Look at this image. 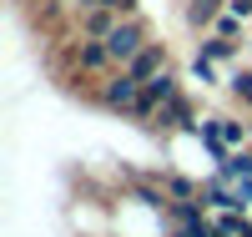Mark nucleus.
<instances>
[{"instance_id": "6", "label": "nucleus", "mask_w": 252, "mask_h": 237, "mask_svg": "<svg viewBox=\"0 0 252 237\" xmlns=\"http://www.w3.org/2000/svg\"><path fill=\"white\" fill-rule=\"evenodd\" d=\"M116 26H121V15H116V10H106V5H91V10H71V31H76L81 40H106Z\"/></svg>"}, {"instance_id": "5", "label": "nucleus", "mask_w": 252, "mask_h": 237, "mask_svg": "<svg viewBox=\"0 0 252 237\" xmlns=\"http://www.w3.org/2000/svg\"><path fill=\"white\" fill-rule=\"evenodd\" d=\"M111 71H116V61L106 51V40H71V76L76 81H101Z\"/></svg>"}, {"instance_id": "11", "label": "nucleus", "mask_w": 252, "mask_h": 237, "mask_svg": "<svg viewBox=\"0 0 252 237\" xmlns=\"http://www.w3.org/2000/svg\"><path fill=\"white\" fill-rule=\"evenodd\" d=\"M227 96H232L242 111L252 116V66H237L232 76H227Z\"/></svg>"}, {"instance_id": "1", "label": "nucleus", "mask_w": 252, "mask_h": 237, "mask_svg": "<svg viewBox=\"0 0 252 237\" xmlns=\"http://www.w3.org/2000/svg\"><path fill=\"white\" fill-rule=\"evenodd\" d=\"M136 96H141V81L126 71V66H116L111 76H101V86L91 91V101L101 106V111H111V116H131Z\"/></svg>"}, {"instance_id": "16", "label": "nucleus", "mask_w": 252, "mask_h": 237, "mask_svg": "<svg viewBox=\"0 0 252 237\" xmlns=\"http://www.w3.org/2000/svg\"><path fill=\"white\" fill-rule=\"evenodd\" d=\"M227 10H232V15H242L247 26H252V0H227Z\"/></svg>"}, {"instance_id": "2", "label": "nucleus", "mask_w": 252, "mask_h": 237, "mask_svg": "<svg viewBox=\"0 0 252 237\" xmlns=\"http://www.w3.org/2000/svg\"><path fill=\"white\" fill-rule=\"evenodd\" d=\"M197 121H202V116H197V101L187 96V91H177L172 101H161V106H157V116H152V132H157L161 141H166V136H182V132L192 136V132H197Z\"/></svg>"}, {"instance_id": "4", "label": "nucleus", "mask_w": 252, "mask_h": 237, "mask_svg": "<svg viewBox=\"0 0 252 237\" xmlns=\"http://www.w3.org/2000/svg\"><path fill=\"white\" fill-rule=\"evenodd\" d=\"M177 91H187V86H182V76H177V66H172V71H161V76H152V81H141V96H136V106H131V121L152 126L157 106H161V101H172Z\"/></svg>"}, {"instance_id": "10", "label": "nucleus", "mask_w": 252, "mask_h": 237, "mask_svg": "<svg viewBox=\"0 0 252 237\" xmlns=\"http://www.w3.org/2000/svg\"><path fill=\"white\" fill-rule=\"evenodd\" d=\"M192 56H207V61H217V66H227V61H237L242 56V40H222V35H197V51Z\"/></svg>"}, {"instance_id": "12", "label": "nucleus", "mask_w": 252, "mask_h": 237, "mask_svg": "<svg viewBox=\"0 0 252 237\" xmlns=\"http://www.w3.org/2000/svg\"><path fill=\"white\" fill-rule=\"evenodd\" d=\"M222 141L232 146V152L252 146V121H242V116H222Z\"/></svg>"}, {"instance_id": "3", "label": "nucleus", "mask_w": 252, "mask_h": 237, "mask_svg": "<svg viewBox=\"0 0 252 237\" xmlns=\"http://www.w3.org/2000/svg\"><path fill=\"white\" fill-rule=\"evenodd\" d=\"M146 46H152V31H146V20H141V15H126L121 26L106 35V51H111L116 66H131V61H136Z\"/></svg>"}, {"instance_id": "13", "label": "nucleus", "mask_w": 252, "mask_h": 237, "mask_svg": "<svg viewBox=\"0 0 252 237\" xmlns=\"http://www.w3.org/2000/svg\"><path fill=\"white\" fill-rule=\"evenodd\" d=\"M187 81H197L202 91H212V86H227L217 76V61H207V56H192V71H187Z\"/></svg>"}, {"instance_id": "8", "label": "nucleus", "mask_w": 252, "mask_h": 237, "mask_svg": "<svg viewBox=\"0 0 252 237\" xmlns=\"http://www.w3.org/2000/svg\"><path fill=\"white\" fill-rule=\"evenodd\" d=\"M222 10H227V0H182V20L192 35H207L222 20Z\"/></svg>"}, {"instance_id": "15", "label": "nucleus", "mask_w": 252, "mask_h": 237, "mask_svg": "<svg viewBox=\"0 0 252 237\" xmlns=\"http://www.w3.org/2000/svg\"><path fill=\"white\" fill-rule=\"evenodd\" d=\"M96 5H106V10H116V15L126 20V15H136V10H141V0H96Z\"/></svg>"}, {"instance_id": "9", "label": "nucleus", "mask_w": 252, "mask_h": 237, "mask_svg": "<svg viewBox=\"0 0 252 237\" xmlns=\"http://www.w3.org/2000/svg\"><path fill=\"white\" fill-rule=\"evenodd\" d=\"M126 71H131L136 81H152V76H161V71H172V51H166V40H152V46H146Z\"/></svg>"}, {"instance_id": "7", "label": "nucleus", "mask_w": 252, "mask_h": 237, "mask_svg": "<svg viewBox=\"0 0 252 237\" xmlns=\"http://www.w3.org/2000/svg\"><path fill=\"white\" fill-rule=\"evenodd\" d=\"M202 207H207V212H247L237 182H227L222 171H212V177L202 182Z\"/></svg>"}, {"instance_id": "14", "label": "nucleus", "mask_w": 252, "mask_h": 237, "mask_svg": "<svg viewBox=\"0 0 252 237\" xmlns=\"http://www.w3.org/2000/svg\"><path fill=\"white\" fill-rule=\"evenodd\" d=\"M212 35H222V40H242V46H247V20L232 15V10H222V20L212 26Z\"/></svg>"}]
</instances>
